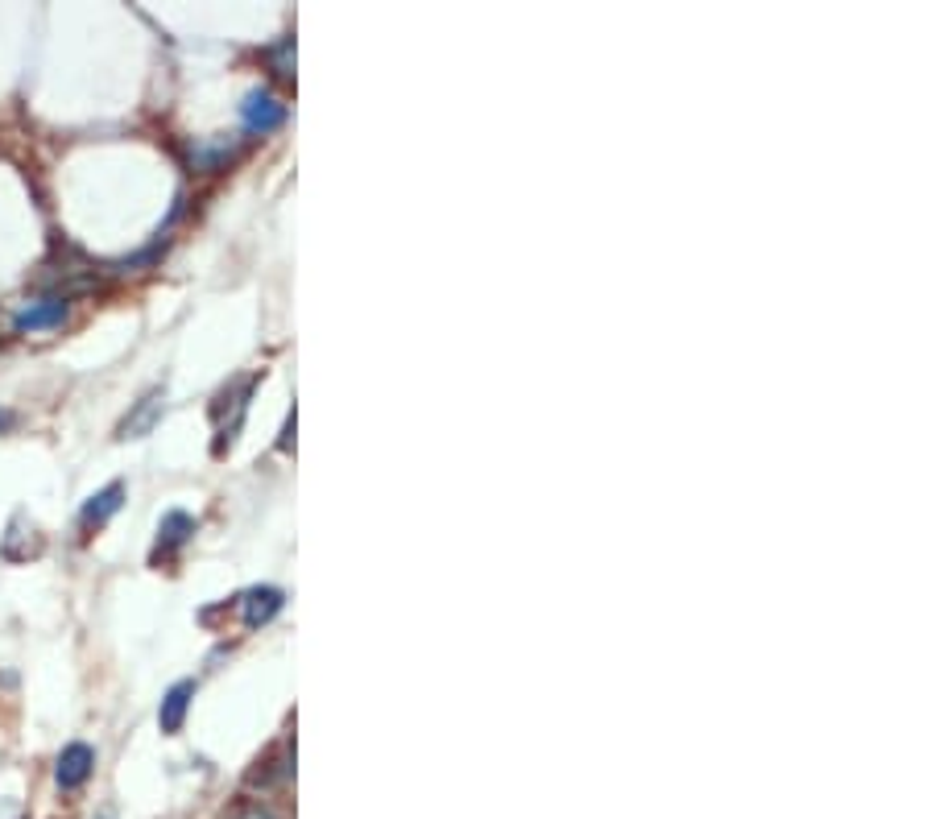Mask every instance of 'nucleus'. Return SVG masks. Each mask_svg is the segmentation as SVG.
<instances>
[{
	"instance_id": "2",
	"label": "nucleus",
	"mask_w": 931,
	"mask_h": 819,
	"mask_svg": "<svg viewBox=\"0 0 931 819\" xmlns=\"http://www.w3.org/2000/svg\"><path fill=\"white\" fill-rule=\"evenodd\" d=\"M67 315H71V298L46 295V298H34V302L18 307L13 327H18V332H46V327H62Z\"/></svg>"
},
{
	"instance_id": "4",
	"label": "nucleus",
	"mask_w": 931,
	"mask_h": 819,
	"mask_svg": "<svg viewBox=\"0 0 931 819\" xmlns=\"http://www.w3.org/2000/svg\"><path fill=\"white\" fill-rule=\"evenodd\" d=\"M286 604V596L278 588H249L241 596V616H244V630H261L265 621H274Z\"/></svg>"
},
{
	"instance_id": "12",
	"label": "nucleus",
	"mask_w": 931,
	"mask_h": 819,
	"mask_svg": "<svg viewBox=\"0 0 931 819\" xmlns=\"http://www.w3.org/2000/svg\"><path fill=\"white\" fill-rule=\"evenodd\" d=\"M18 427V414H13V410H4L0 406V435H9V430Z\"/></svg>"
},
{
	"instance_id": "1",
	"label": "nucleus",
	"mask_w": 931,
	"mask_h": 819,
	"mask_svg": "<svg viewBox=\"0 0 931 819\" xmlns=\"http://www.w3.org/2000/svg\"><path fill=\"white\" fill-rule=\"evenodd\" d=\"M241 120L249 132H274L286 125V104H281L278 95L269 92V88H253V92L241 100Z\"/></svg>"
},
{
	"instance_id": "6",
	"label": "nucleus",
	"mask_w": 931,
	"mask_h": 819,
	"mask_svg": "<svg viewBox=\"0 0 931 819\" xmlns=\"http://www.w3.org/2000/svg\"><path fill=\"white\" fill-rule=\"evenodd\" d=\"M162 402H166V397H162V390H149L146 397L133 406L129 418L120 423V439H141V435H149V430H153V423L162 418Z\"/></svg>"
},
{
	"instance_id": "5",
	"label": "nucleus",
	"mask_w": 931,
	"mask_h": 819,
	"mask_svg": "<svg viewBox=\"0 0 931 819\" xmlns=\"http://www.w3.org/2000/svg\"><path fill=\"white\" fill-rule=\"evenodd\" d=\"M241 149V141L237 137H195L191 141V149H186V158H191V166L195 170H204V174H211V170H220L232 153Z\"/></svg>"
},
{
	"instance_id": "9",
	"label": "nucleus",
	"mask_w": 931,
	"mask_h": 819,
	"mask_svg": "<svg viewBox=\"0 0 931 819\" xmlns=\"http://www.w3.org/2000/svg\"><path fill=\"white\" fill-rule=\"evenodd\" d=\"M195 534V518L183 514V509H170L166 518L158 521V555H170V551H179L186 539Z\"/></svg>"
},
{
	"instance_id": "3",
	"label": "nucleus",
	"mask_w": 931,
	"mask_h": 819,
	"mask_svg": "<svg viewBox=\"0 0 931 819\" xmlns=\"http://www.w3.org/2000/svg\"><path fill=\"white\" fill-rule=\"evenodd\" d=\"M95 770V749L83 741H71L62 753H58V765H55V778L62 791H79L83 782L92 778Z\"/></svg>"
},
{
	"instance_id": "7",
	"label": "nucleus",
	"mask_w": 931,
	"mask_h": 819,
	"mask_svg": "<svg viewBox=\"0 0 931 819\" xmlns=\"http://www.w3.org/2000/svg\"><path fill=\"white\" fill-rule=\"evenodd\" d=\"M125 505V484L120 481H112L108 488H100V493H92L88 497V505H83V514H79V521L88 526V530H95V526H104V521L116 514Z\"/></svg>"
},
{
	"instance_id": "8",
	"label": "nucleus",
	"mask_w": 931,
	"mask_h": 819,
	"mask_svg": "<svg viewBox=\"0 0 931 819\" xmlns=\"http://www.w3.org/2000/svg\"><path fill=\"white\" fill-rule=\"evenodd\" d=\"M191 695H195V683H191V679H183V683H174V688L166 691L162 712H158V725H162V733H179V728H183L186 707H191Z\"/></svg>"
},
{
	"instance_id": "11",
	"label": "nucleus",
	"mask_w": 931,
	"mask_h": 819,
	"mask_svg": "<svg viewBox=\"0 0 931 819\" xmlns=\"http://www.w3.org/2000/svg\"><path fill=\"white\" fill-rule=\"evenodd\" d=\"M228 819H281V816L274 811V807H269V803L244 799V803H237V807L228 811Z\"/></svg>"
},
{
	"instance_id": "10",
	"label": "nucleus",
	"mask_w": 931,
	"mask_h": 819,
	"mask_svg": "<svg viewBox=\"0 0 931 819\" xmlns=\"http://www.w3.org/2000/svg\"><path fill=\"white\" fill-rule=\"evenodd\" d=\"M265 58L274 62V71H278L281 79H290V74H295V37H281L278 46H274Z\"/></svg>"
}]
</instances>
